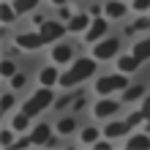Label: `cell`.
<instances>
[{
    "label": "cell",
    "instance_id": "cell-8",
    "mask_svg": "<svg viewBox=\"0 0 150 150\" xmlns=\"http://www.w3.org/2000/svg\"><path fill=\"white\" fill-rule=\"evenodd\" d=\"M126 131H131V123L128 120H123V123H109L107 128H104V134H107V139H117L123 137Z\"/></svg>",
    "mask_w": 150,
    "mask_h": 150
},
{
    "label": "cell",
    "instance_id": "cell-21",
    "mask_svg": "<svg viewBox=\"0 0 150 150\" xmlns=\"http://www.w3.org/2000/svg\"><path fill=\"white\" fill-rule=\"evenodd\" d=\"M145 90H142V85H134V87H126V93H123V98L126 101H134V98H139Z\"/></svg>",
    "mask_w": 150,
    "mask_h": 150
},
{
    "label": "cell",
    "instance_id": "cell-28",
    "mask_svg": "<svg viewBox=\"0 0 150 150\" xmlns=\"http://www.w3.org/2000/svg\"><path fill=\"white\" fill-rule=\"evenodd\" d=\"M147 25H150V19H137V25H134V28H128V33L131 30H142V28H147Z\"/></svg>",
    "mask_w": 150,
    "mask_h": 150
},
{
    "label": "cell",
    "instance_id": "cell-10",
    "mask_svg": "<svg viewBox=\"0 0 150 150\" xmlns=\"http://www.w3.org/2000/svg\"><path fill=\"white\" fill-rule=\"evenodd\" d=\"M115 112H117V104H115V101L101 98L98 104H96V117H112Z\"/></svg>",
    "mask_w": 150,
    "mask_h": 150
},
{
    "label": "cell",
    "instance_id": "cell-16",
    "mask_svg": "<svg viewBox=\"0 0 150 150\" xmlns=\"http://www.w3.org/2000/svg\"><path fill=\"white\" fill-rule=\"evenodd\" d=\"M126 14V6L120 3V0H109L107 3V16H112V19H117V16Z\"/></svg>",
    "mask_w": 150,
    "mask_h": 150
},
{
    "label": "cell",
    "instance_id": "cell-22",
    "mask_svg": "<svg viewBox=\"0 0 150 150\" xmlns=\"http://www.w3.org/2000/svg\"><path fill=\"white\" fill-rule=\"evenodd\" d=\"M74 126H76V123H74L71 117H66V120H60V123H57V131H60V134H71Z\"/></svg>",
    "mask_w": 150,
    "mask_h": 150
},
{
    "label": "cell",
    "instance_id": "cell-20",
    "mask_svg": "<svg viewBox=\"0 0 150 150\" xmlns=\"http://www.w3.org/2000/svg\"><path fill=\"white\" fill-rule=\"evenodd\" d=\"M28 120H30L28 115H25V112H19V115H16V117L11 120V128H14V131H25V128H28Z\"/></svg>",
    "mask_w": 150,
    "mask_h": 150
},
{
    "label": "cell",
    "instance_id": "cell-9",
    "mask_svg": "<svg viewBox=\"0 0 150 150\" xmlns=\"http://www.w3.org/2000/svg\"><path fill=\"white\" fill-rule=\"evenodd\" d=\"M66 28L71 30V33H79V30L90 28V16H87V14H76V16H71V19H68Z\"/></svg>",
    "mask_w": 150,
    "mask_h": 150
},
{
    "label": "cell",
    "instance_id": "cell-31",
    "mask_svg": "<svg viewBox=\"0 0 150 150\" xmlns=\"http://www.w3.org/2000/svg\"><path fill=\"white\" fill-rule=\"evenodd\" d=\"M11 85H14V87H22V85H25V76H22V74H14Z\"/></svg>",
    "mask_w": 150,
    "mask_h": 150
},
{
    "label": "cell",
    "instance_id": "cell-32",
    "mask_svg": "<svg viewBox=\"0 0 150 150\" xmlns=\"http://www.w3.org/2000/svg\"><path fill=\"white\" fill-rule=\"evenodd\" d=\"M52 3H55V6H63V3H66V0H52Z\"/></svg>",
    "mask_w": 150,
    "mask_h": 150
},
{
    "label": "cell",
    "instance_id": "cell-25",
    "mask_svg": "<svg viewBox=\"0 0 150 150\" xmlns=\"http://www.w3.org/2000/svg\"><path fill=\"white\" fill-rule=\"evenodd\" d=\"M0 142H3V147H11V145H14V134H11V131H3Z\"/></svg>",
    "mask_w": 150,
    "mask_h": 150
},
{
    "label": "cell",
    "instance_id": "cell-6",
    "mask_svg": "<svg viewBox=\"0 0 150 150\" xmlns=\"http://www.w3.org/2000/svg\"><path fill=\"white\" fill-rule=\"evenodd\" d=\"M44 44L47 41L41 38V33H22V36H16V47L19 49H38Z\"/></svg>",
    "mask_w": 150,
    "mask_h": 150
},
{
    "label": "cell",
    "instance_id": "cell-26",
    "mask_svg": "<svg viewBox=\"0 0 150 150\" xmlns=\"http://www.w3.org/2000/svg\"><path fill=\"white\" fill-rule=\"evenodd\" d=\"M0 71H3V76H14V63H11V60H6V63L0 66Z\"/></svg>",
    "mask_w": 150,
    "mask_h": 150
},
{
    "label": "cell",
    "instance_id": "cell-17",
    "mask_svg": "<svg viewBox=\"0 0 150 150\" xmlns=\"http://www.w3.org/2000/svg\"><path fill=\"white\" fill-rule=\"evenodd\" d=\"M57 79H60V76H57L55 68H44V71H41V85H44V87H52Z\"/></svg>",
    "mask_w": 150,
    "mask_h": 150
},
{
    "label": "cell",
    "instance_id": "cell-3",
    "mask_svg": "<svg viewBox=\"0 0 150 150\" xmlns=\"http://www.w3.org/2000/svg\"><path fill=\"white\" fill-rule=\"evenodd\" d=\"M120 87H128V82H126V76H123V74L101 76L98 82H96V90H98L101 96H107V93H112V90H120Z\"/></svg>",
    "mask_w": 150,
    "mask_h": 150
},
{
    "label": "cell",
    "instance_id": "cell-14",
    "mask_svg": "<svg viewBox=\"0 0 150 150\" xmlns=\"http://www.w3.org/2000/svg\"><path fill=\"white\" fill-rule=\"evenodd\" d=\"M30 137H33V145H47V142H49V126H44V123H41V126H36Z\"/></svg>",
    "mask_w": 150,
    "mask_h": 150
},
{
    "label": "cell",
    "instance_id": "cell-2",
    "mask_svg": "<svg viewBox=\"0 0 150 150\" xmlns=\"http://www.w3.org/2000/svg\"><path fill=\"white\" fill-rule=\"evenodd\" d=\"M52 101H55V96H52V90H49V87H41V90H38L36 96H30V98L22 104V112L28 115V117H36V115H38L41 109H47Z\"/></svg>",
    "mask_w": 150,
    "mask_h": 150
},
{
    "label": "cell",
    "instance_id": "cell-12",
    "mask_svg": "<svg viewBox=\"0 0 150 150\" xmlns=\"http://www.w3.org/2000/svg\"><path fill=\"white\" fill-rule=\"evenodd\" d=\"M126 147H128V150H147V147H150V137L137 134V137H131L128 142H126Z\"/></svg>",
    "mask_w": 150,
    "mask_h": 150
},
{
    "label": "cell",
    "instance_id": "cell-4",
    "mask_svg": "<svg viewBox=\"0 0 150 150\" xmlns=\"http://www.w3.org/2000/svg\"><path fill=\"white\" fill-rule=\"evenodd\" d=\"M38 28H41V30H38V33H41V38L47 41V44H49V41L63 38V33L68 30V28H63V22H47V19H44Z\"/></svg>",
    "mask_w": 150,
    "mask_h": 150
},
{
    "label": "cell",
    "instance_id": "cell-23",
    "mask_svg": "<svg viewBox=\"0 0 150 150\" xmlns=\"http://www.w3.org/2000/svg\"><path fill=\"white\" fill-rule=\"evenodd\" d=\"M96 137H98V131H96V128H85V131H82V142H85V145L96 142Z\"/></svg>",
    "mask_w": 150,
    "mask_h": 150
},
{
    "label": "cell",
    "instance_id": "cell-7",
    "mask_svg": "<svg viewBox=\"0 0 150 150\" xmlns=\"http://www.w3.org/2000/svg\"><path fill=\"white\" fill-rule=\"evenodd\" d=\"M107 19H93L90 22V28H87V41H101V36H104V33H107Z\"/></svg>",
    "mask_w": 150,
    "mask_h": 150
},
{
    "label": "cell",
    "instance_id": "cell-27",
    "mask_svg": "<svg viewBox=\"0 0 150 150\" xmlns=\"http://www.w3.org/2000/svg\"><path fill=\"white\" fill-rule=\"evenodd\" d=\"M134 8L137 11H145V8H150V0H134Z\"/></svg>",
    "mask_w": 150,
    "mask_h": 150
},
{
    "label": "cell",
    "instance_id": "cell-19",
    "mask_svg": "<svg viewBox=\"0 0 150 150\" xmlns=\"http://www.w3.org/2000/svg\"><path fill=\"white\" fill-rule=\"evenodd\" d=\"M38 0H14V11L16 14H25V11H30V8H36Z\"/></svg>",
    "mask_w": 150,
    "mask_h": 150
},
{
    "label": "cell",
    "instance_id": "cell-15",
    "mask_svg": "<svg viewBox=\"0 0 150 150\" xmlns=\"http://www.w3.org/2000/svg\"><path fill=\"white\" fill-rule=\"evenodd\" d=\"M134 57L142 63V60H147L150 57V38H145V41H139V44H134Z\"/></svg>",
    "mask_w": 150,
    "mask_h": 150
},
{
    "label": "cell",
    "instance_id": "cell-5",
    "mask_svg": "<svg viewBox=\"0 0 150 150\" xmlns=\"http://www.w3.org/2000/svg\"><path fill=\"white\" fill-rule=\"evenodd\" d=\"M117 47H120V41L117 38H104V41H98L96 44V60H107V57H112L115 52H117Z\"/></svg>",
    "mask_w": 150,
    "mask_h": 150
},
{
    "label": "cell",
    "instance_id": "cell-30",
    "mask_svg": "<svg viewBox=\"0 0 150 150\" xmlns=\"http://www.w3.org/2000/svg\"><path fill=\"white\" fill-rule=\"evenodd\" d=\"M28 145H33V137H25V139H19V142H16L14 147L19 150V147H28Z\"/></svg>",
    "mask_w": 150,
    "mask_h": 150
},
{
    "label": "cell",
    "instance_id": "cell-13",
    "mask_svg": "<svg viewBox=\"0 0 150 150\" xmlns=\"http://www.w3.org/2000/svg\"><path fill=\"white\" fill-rule=\"evenodd\" d=\"M117 68H120L123 74H134L137 68H139V60H137L134 55H131V57L126 55V57H120V60H117Z\"/></svg>",
    "mask_w": 150,
    "mask_h": 150
},
{
    "label": "cell",
    "instance_id": "cell-11",
    "mask_svg": "<svg viewBox=\"0 0 150 150\" xmlns=\"http://www.w3.org/2000/svg\"><path fill=\"white\" fill-rule=\"evenodd\" d=\"M52 57H55V63H68L71 60V44H57Z\"/></svg>",
    "mask_w": 150,
    "mask_h": 150
},
{
    "label": "cell",
    "instance_id": "cell-24",
    "mask_svg": "<svg viewBox=\"0 0 150 150\" xmlns=\"http://www.w3.org/2000/svg\"><path fill=\"white\" fill-rule=\"evenodd\" d=\"M0 107H3V109H11V107H14V96H11V93H6L3 98H0Z\"/></svg>",
    "mask_w": 150,
    "mask_h": 150
},
{
    "label": "cell",
    "instance_id": "cell-1",
    "mask_svg": "<svg viewBox=\"0 0 150 150\" xmlns=\"http://www.w3.org/2000/svg\"><path fill=\"white\" fill-rule=\"evenodd\" d=\"M96 71V60L90 57H82V60H76V63L68 68V71L60 76V85H66V87H71V85H79V82H85L87 76H90Z\"/></svg>",
    "mask_w": 150,
    "mask_h": 150
},
{
    "label": "cell",
    "instance_id": "cell-29",
    "mask_svg": "<svg viewBox=\"0 0 150 150\" xmlns=\"http://www.w3.org/2000/svg\"><path fill=\"white\" fill-rule=\"evenodd\" d=\"M142 117L150 120V98H145V104H142Z\"/></svg>",
    "mask_w": 150,
    "mask_h": 150
},
{
    "label": "cell",
    "instance_id": "cell-18",
    "mask_svg": "<svg viewBox=\"0 0 150 150\" xmlns=\"http://www.w3.org/2000/svg\"><path fill=\"white\" fill-rule=\"evenodd\" d=\"M14 16H19V14L14 11V6H8V3L0 6V19H3L6 25H8V22H14Z\"/></svg>",
    "mask_w": 150,
    "mask_h": 150
}]
</instances>
